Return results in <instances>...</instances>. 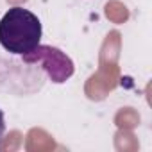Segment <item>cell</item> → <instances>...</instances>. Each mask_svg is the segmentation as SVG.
I'll list each match as a JSON object with an SVG mask.
<instances>
[{
	"instance_id": "cell-3",
	"label": "cell",
	"mask_w": 152,
	"mask_h": 152,
	"mask_svg": "<svg viewBox=\"0 0 152 152\" xmlns=\"http://www.w3.org/2000/svg\"><path fill=\"white\" fill-rule=\"evenodd\" d=\"M4 132H6V116H4V111L0 109V141L4 138Z\"/></svg>"
},
{
	"instance_id": "cell-2",
	"label": "cell",
	"mask_w": 152,
	"mask_h": 152,
	"mask_svg": "<svg viewBox=\"0 0 152 152\" xmlns=\"http://www.w3.org/2000/svg\"><path fill=\"white\" fill-rule=\"evenodd\" d=\"M25 63H43L48 75L52 77L54 83H63L73 73V64L72 61L57 48L52 47H41L38 45L32 52L23 56Z\"/></svg>"
},
{
	"instance_id": "cell-1",
	"label": "cell",
	"mask_w": 152,
	"mask_h": 152,
	"mask_svg": "<svg viewBox=\"0 0 152 152\" xmlns=\"http://www.w3.org/2000/svg\"><path fill=\"white\" fill-rule=\"evenodd\" d=\"M39 18L23 7H11L0 20V45L15 56L32 52L41 41Z\"/></svg>"
}]
</instances>
